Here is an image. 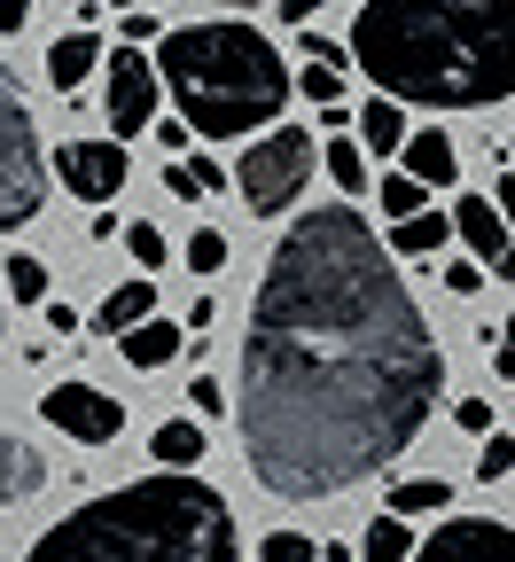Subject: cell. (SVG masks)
Returning a JSON list of instances; mask_svg holds the SVG:
<instances>
[{"label": "cell", "instance_id": "6da1fadb", "mask_svg": "<svg viewBox=\"0 0 515 562\" xmlns=\"http://www.w3.org/2000/svg\"><path fill=\"white\" fill-rule=\"evenodd\" d=\"M437 351L399 258L351 203H321L266 258L243 336L235 438L273 501H336L383 476L437 414Z\"/></svg>", "mask_w": 515, "mask_h": 562}, {"label": "cell", "instance_id": "7a4b0ae2", "mask_svg": "<svg viewBox=\"0 0 515 562\" xmlns=\"http://www.w3.org/2000/svg\"><path fill=\"white\" fill-rule=\"evenodd\" d=\"M351 63L399 110H492L515 94V0H367Z\"/></svg>", "mask_w": 515, "mask_h": 562}, {"label": "cell", "instance_id": "3957f363", "mask_svg": "<svg viewBox=\"0 0 515 562\" xmlns=\"http://www.w3.org/2000/svg\"><path fill=\"white\" fill-rule=\"evenodd\" d=\"M24 562H243L235 508L203 476H133L32 539Z\"/></svg>", "mask_w": 515, "mask_h": 562}, {"label": "cell", "instance_id": "277c9868", "mask_svg": "<svg viewBox=\"0 0 515 562\" xmlns=\"http://www.w3.org/2000/svg\"><path fill=\"white\" fill-rule=\"evenodd\" d=\"M157 87L180 102V125L203 140H235V133H273L281 102H289V70L273 55V40L258 24H180L157 40Z\"/></svg>", "mask_w": 515, "mask_h": 562}, {"label": "cell", "instance_id": "5b68a950", "mask_svg": "<svg viewBox=\"0 0 515 562\" xmlns=\"http://www.w3.org/2000/svg\"><path fill=\"white\" fill-rule=\"evenodd\" d=\"M40 195H47L40 125H32V102L16 94V79L0 70V235L32 227L40 220Z\"/></svg>", "mask_w": 515, "mask_h": 562}, {"label": "cell", "instance_id": "8992f818", "mask_svg": "<svg viewBox=\"0 0 515 562\" xmlns=\"http://www.w3.org/2000/svg\"><path fill=\"white\" fill-rule=\"evenodd\" d=\"M305 180H313V133H298V125H273L266 140H250L243 165H235V188H243V203L258 211V220L289 211L305 195Z\"/></svg>", "mask_w": 515, "mask_h": 562}, {"label": "cell", "instance_id": "52a82bcc", "mask_svg": "<svg viewBox=\"0 0 515 562\" xmlns=\"http://www.w3.org/2000/svg\"><path fill=\"white\" fill-rule=\"evenodd\" d=\"M102 70H110V87H102V110H110V133H117V149L133 133H149L157 125V63L141 55V47H117V55H102Z\"/></svg>", "mask_w": 515, "mask_h": 562}, {"label": "cell", "instance_id": "ba28073f", "mask_svg": "<svg viewBox=\"0 0 515 562\" xmlns=\"http://www.w3.org/2000/svg\"><path fill=\"white\" fill-rule=\"evenodd\" d=\"M40 414H47V430H63V438H79V446H110L117 430H125V406L102 391V383H55V391H40Z\"/></svg>", "mask_w": 515, "mask_h": 562}, {"label": "cell", "instance_id": "9c48e42d", "mask_svg": "<svg viewBox=\"0 0 515 562\" xmlns=\"http://www.w3.org/2000/svg\"><path fill=\"white\" fill-rule=\"evenodd\" d=\"M414 562H515V531L500 516H446L414 547Z\"/></svg>", "mask_w": 515, "mask_h": 562}, {"label": "cell", "instance_id": "30bf717a", "mask_svg": "<svg viewBox=\"0 0 515 562\" xmlns=\"http://www.w3.org/2000/svg\"><path fill=\"white\" fill-rule=\"evenodd\" d=\"M55 172H63V188L79 195V203H110V195L125 188L133 157L117 149V140H63V149H55Z\"/></svg>", "mask_w": 515, "mask_h": 562}, {"label": "cell", "instance_id": "8fae6325", "mask_svg": "<svg viewBox=\"0 0 515 562\" xmlns=\"http://www.w3.org/2000/svg\"><path fill=\"white\" fill-rule=\"evenodd\" d=\"M454 235H461V243L477 250V266H492V273L515 258V243H507V227H500L492 195H461V203H454Z\"/></svg>", "mask_w": 515, "mask_h": 562}, {"label": "cell", "instance_id": "7c38bea8", "mask_svg": "<svg viewBox=\"0 0 515 562\" xmlns=\"http://www.w3.org/2000/svg\"><path fill=\"white\" fill-rule=\"evenodd\" d=\"M406 180H414L422 195L461 180V149L446 140V125H422V133H406Z\"/></svg>", "mask_w": 515, "mask_h": 562}, {"label": "cell", "instance_id": "4fadbf2b", "mask_svg": "<svg viewBox=\"0 0 515 562\" xmlns=\"http://www.w3.org/2000/svg\"><path fill=\"white\" fill-rule=\"evenodd\" d=\"M180 344H188L180 321H141L133 336H117V360H125V368H172Z\"/></svg>", "mask_w": 515, "mask_h": 562}, {"label": "cell", "instance_id": "5bb4252c", "mask_svg": "<svg viewBox=\"0 0 515 562\" xmlns=\"http://www.w3.org/2000/svg\"><path fill=\"white\" fill-rule=\"evenodd\" d=\"M94 70H102V40H94V32H63V40L47 47V87H55V94H70L79 79H94Z\"/></svg>", "mask_w": 515, "mask_h": 562}, {"label": "cell", "instance_id": "9a60e30c", "mask_svg": "<svg viewBox=\"0 0 515 562\" xmlns=\"http://www.w3.org/2000/svg\"><path fill=\"white\" fill-rule=\"evenodd\" d=\"M94 321H102L110 336H133L141 321H157V281H149V273H141V281H125V290H110Z\"/></svg>", "mask_w": 515, "mask_h": 562}, {"label": "cell", "instance_id": "2e32d148", "mask_svg": "<svg viewBox=\"0 0 515 562\" xmlns=\"http://www.w3.org/2000/svg\"><path fill=\"white\" fill-rule=\"evenodd\" d=\"M40 484H47V453H32L24 438H0V508L40 492Z\"/></svg>", "mask_w": 515, "mask_h": 562}, {"label": "cell", "instance_id": "e0dca14e", "mask_svg": "<svg viewBox=\"0 0 515 562\" xmlns=\"http://www.w3.org/2000/svg\"><path fill=\"white\" fill-rule=\"evenodd\" d=\"M437 508L454 516V484H446V476H414V484H399L391 501H383V516H399V524H406V516H437Z\"/></svg>", "mask_w": 515, "mask_h": 562}, {"label": "cell", "instance_id": "ac0fdd59", "mask_svg": "<svg viewBox=\"0 0 515 562\" xmlns=\"http://www.w3.org/2000/svg\"><path fill=\"white\" fill-rule=\"evenodd\" d=\"M149 453L165 461V476H195V461H203V430H195V422H165V430L149 438Z\"/></svg>", "mask_w": 515, "mask_h": 562}, {"label": "cell", "instance_id": "d6986e66", "mask_svg": "<svg viewBox=\"0 0 515 562\" xmlns=\"http://www.w3.org/2000/svg\"><path fill=\"white\" fill-rule=\"evenodd\" d=\"M359 140H367V149H376V157H391V149H406V110L376 94V102H367V110H359Z\"/></svg>", "mask_w": 515, "mask_h": 562}, {"label": "cell", "instance_id": "ffe728a7", "mask_svg": "<svg viewBox=\"0 0 515 562\" xmlns=\"http://www.w3.org/2000/svg\"><path fill=\"white\" fill-rule=\"evenodd\" d=\"M165 188H172L180 203H195V195H219V188H227V172H219L211 157H172V165H165Z\"/></svg>", "mask_w": 515, "mask_h": 562}, {"label": "cell", "instance_id": "44dd1931", "mask_svg": "<svg viewBox=\"0 0 515 562\" xmlns=\"http://www.w3.org/2000/svg\"><path fill=\"white\" fill-rule=\"evenodd\" d=\"M446 250V211H422V220L391 227V258H437Z\"/></svg>", "mask_w": 515, "mask_h": 562}, {"label": "cell", "instance_id": "7402d4cb", "mask_svg": "<svg viewBox=\"0 0 515 562\" xmlns=\"http://www.w3.org/2000/svg\"><path fill=\"white\" fill-rule=\"evenodd\" d=\"M359 554H367V562H414V531H406L399 516H376V524H367V539H359Z\"/></svg>", "mask_w": 515, "mask_h": 562}, {"label": "cell", "instance_id": "603a6c76", "mask_svg": "<svg viewBox=\"0 0 515 562\" xmlns=\"http://www.w3.org/2000/svg\"><path fill=\"white\" fill-rule=\"evenodd\" d=\"M9 305H40L47 313V258H32V250L9 258Z\"/></svg>", "mask_w": 515, "mask_h": 562}, {"label": "cell", "instance_id": "cb8c5ba5", "mask_svg": "<svg viewBox=\"0 0 515 562\" xmlns=\"http://www.w3.org/2000/svg\"><path fill=\"white\" fill-rule=\"evenodd\" d=\"M422 211H429V195H422L406 172H391V180H383V220H391V227H406V220H422Z\"/></svg>", "mask_w": 515, "mask_h": 562}, {"label": "cell", "instance_id": "d4e9b609", "mask_svg": "<svg viewBox=\"0 0 515 562\" xmlns=\"http://www.w3.org/2000/svg\"><path fill=\"white\" fill-rule=\"evenodd\" d=\"M328 180H336L344 195L367 188V149H359V140H328Z\"/></svg>", "mask_w": 515, "mask_h": 562}, {"label": "cell", "instance_id": "484cf974", "mask_svg": "<svg viewBox=\"0 0 515 562\" xmlns=\"http://www.w3.org/2000/svg\"><path fill=\"white\" fill-rule=\"evenodd\" d=\"M188 266H195V273H219V266H227V235H219V227H195V235H188Z\"/></svg>", "mask_w": 515, "mask_h": 562}, {"label": "cell", "instance_id": "4316f807", "mask_svg": "<svg viewBox=\"0 0 515 562\" xmlns=\"http://www.w3.org/2000/svg\"><path fill=\"white\" fill-rule=\"evenodd\" d=\"M258 562H321V547H313L305 531H273V539L258 547Z\"/></svg>", "mask_w": 515, "mask_h": 562}, {"label": "cell", "instance_id": "83f0119b", "mask_svg": "<svg viewBox=\"0 0 515 562\" xmlns=\"http://www.w3.org/2000/svg\"><path fill=\"white\" fill-rule=\"evenodd\" d=\"M507 469H515V438H507V430H492V438H484V453H477V476H484V484H500Z\"/></svg>", "mask_w": 515, "mask_h": 562}, {"label": "cell", "instance_id": "f1b7e54d", "mask_svg": "<svg viewBox=\"0 0 515 562\" xmlns=\"http://www.w3.org/2000/svg\"><path fill=\"white\" fill-rule=\"evenodd\" d=\"M125 258H133V266H165V235H157L149 220L125 227Z\"/></svg>", "mask_w": 515, "mask_h": 562}, {"label": "cell", "instance_id": "f546056e", "mask_svg": "<svg viewBox=\"0 0 515 562\" xmlns=\"http://www.w3.org/2000/svg\"><path fill=\"white\" fill-rule=\"evenodd\" d=\"M298 87H305L321 110H336V102H344V70H321V63H305V79H298Z\"/></svg>", "mask_w": 515, "mask_h": 562}, {"label": "cell", "instance_id": "4dcf8cb0", "mask_svg": "<svg viewBox=\"0 0 515 562\" xmlns=\"http://www.w3.org/2000/svg\"><path fill=\"white\" fill-rule=\"evenodd\" d=\"M117 32H125V47H149V40H165V16H149V9H125V16H117Z\"/></svg>", "mask_w": 515, "mask_h": 562}, {"label": "cell", "instance_id": "1f68e13d", "mask_svg": "<svg viewBox=\"0 0 515 562\" xmlns=\"http://www.w3.org/2000/svg\"><path fill=\"white\" fill-rule=\"evenodd\" d=\"M454 422L469 438H492V398H454Z\"/></svg>", "mask_w": 515, "mask_h": 562}, {"label": "cell", "instance_id": "d6a6232c", "mask_svg": "<svg viewBox=\"0 0 515 562\" xmlns=\"http://www.w3.org/2000/svg\"><path fill=\"white\" fill-rule=\"evenodd\" d=\"M492 375H500V383H515V313H507V328L492 336Z\"/></svg>", "mask_w": 515, "mask_h": 562}, {"label": "cell", "instance_id": "836d02e7", "mask_svg": "<svg viewBox=\"0 0 515 562\" xmlns=\"http://www.w3.org/2000/svg\"><path fill=\"white\" fill-rule=\"evenodd\" d=\"M492 211H500V227H507V243H515V172L500 165V188H492Z\"/></svg>", "mask_w": 515, "mask_h": 562}, {"label": "cell", "instance_id": "e575fe53", "mask_svg": "<svg viewBox=\"0 0 515 562\" xmlns=\"http://www.w3.org/2000/svg\"><path fill=\"white\" fill-rule=\"evenodd\" d=\"M437 273H446L454 297H477V290H484V266H437Z\"/></svg>", "mask_w": 515, "mask_h": 562}, {"label": "cell", "instance_id": "d590c367", "mask_svg": "<svg viewBox=\"0 0 515 562\" xmlns=\"http://www.w3.org/2000/svg\"><path fill=\"white\" fill-rule=\"evenodd\" d=\"M32 16H40V9H32V0H0V32H9V40H16V32H24Z\"/></svg>", "mask_w": 515, "mask_h": 562}, {"label": "cell", "instance_id": "8d00e7d4", "mask_svg": "<svg viewBox=\"0 0 515 562\" xmlns=\"http://www.w3.org/2000/svg\"><path fill=\"white\" fill-rule=\"evenodd\" d=\"M219 406H227V391H219L211 375H195V414H219Z\"/></svg>", "mask_w": 515, "mask_h": 562}, {"label": "cell", "instance_id": "74e56055", "mask_svg": "<svg viewBox=\"0 0 515 562\" xmlns=\"http://www.w3.org/2000/svg\"><path fill=\"white\" fill-rule=\"evenodd\" d=\"M0 344H9V305H0Z\"/></svg>", "mask_w": 515, "mask_h": 562}, {"label": "cell", "instance_id": "f35d334b", "mask_svg": "<svg viewBox=\"0 0 515 562\" xmlns=\"http://www.w3.org/2000/svg\"><path fill=\"white\" fill-rule=\"evenodd\" d=\"M507 149H515V140H507Z\"/></svg>", "mask_w": 515, "mask_h": 562}]
</instances>
